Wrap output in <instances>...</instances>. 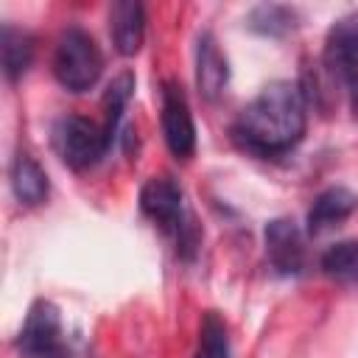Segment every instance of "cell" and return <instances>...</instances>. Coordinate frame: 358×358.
<instances>
[{"label":"cell","mask_w":358,"mask_h":358,"mask_svg":"<svg viewBox=\"0 0 358 358\" xmlns=\"http://www.w3.org/2000/svg\"><path fill=\"white\" fill-rule=\"evenodd\" d=\"M322 67L333 81L344 84L358 76V8L330 25L322 48Z\"/></svg>","instance_id":"6"},{"label":"cell","mask_w":358,"mask_h":358,"mask_svg":"<svg viewBox=\"0 0 358 358\" xmlns=\"http://www.w3.org/2000/svg\"><path fill=\"white\" fill-rule=\"evenodd\" d=\"M48 173L31 154H17L11 162V190L25 207H36L48 199Z\"/></svg>","instance_id":"12"},{"label":"cell","mask_w":358,"mask_h":358,"mask_svg":"<svg viewBox=\"0 0 358 358\" xmlns=\"http://www.w3.org/2000/svg\"><path fill=\"white\" fill-rule=\"evenodd\" d=\"M109 34L120 56H134L145 36V11L137 0H117L109 8Z\"/></svg>","instance_id":"10"},{"label":"cell","mask_w":358,"mask_h":358,"mask_svg":"<svg viewBox=\"0 0 358 358\" xmlns=\"http://www.w3.org/2000/svg\"><path fill=\"white\" fill-rule=\"evenodd\" d=\"M319 266L330 280L341 285H358V241H338L327 246Z\"/></svg>","instance_id":"14"},{"label":"cell","mask_w":358,"mask_h":358,"mask_svg":"<svg viewBox=\"0 0 358 358\" xmlns=\"http://www.w3.org/2000/svg\"><path fill=\"white\" fill-rule=\"evenodd\" d=\"M109 137L103 126H98L90 117L81 115H64L53 126V148L62 157V162L73 171L92 168L109 148Z\"/></svg>","instance_id":"3"},{"label":"cell","mask_w":358,"mask_h":358,"mask_svg":"<svg viewBox=\"0 0 358 358\" xmlns=\"http://www.w3.org/2000/svg\"><path fill=\"white\" fill-rule=\"evenodd\" d=\"M358 210V196L347 187H327L322 190L310 210H308V232L319 235L330 227H338L341 221H347L352 213Z\"/></svg>","instance_id":"11"},{"label":"cell","mask_w":358,"mask_h":358,"mask_svg":"<svg viewBox=\"0 0 358 358\" xmlns=\"http://www.w3.org/2000/svg\"><path fill=\"white\" fill-rule=\"evenodd\" d=\"M0 53H3V76L8 84H14L17 78H22L34 62V39L28 31L14 28V25H3L0 31Z\"/></svg>","instance_id":"13"},{"label":"cell","mask_w":358,"mask_h":358,"mask_svg":"<svg viewBox=\"0 0 358 358\" xmlns=\"http://www.w3.org/2000/svg\"><path fill=\"white\" fill-rule=\"evenodd\" d=\"M246 25L263 36H285L288 31L296 28V11L280 3H263L249 11Z\"/></svg>","instance_id":"15"},{"label":"cell","mask_w":358,"mask_h":358,"mask_svg":"<svg viewBox=\"0 0 358 358\" xmlns=\"http://www.w3.org/2000/svg\"><path fill=\"white\" fill-rule=\"evenodd\" d=\"M140 210L165 232H173L182 238V229H185L182 190L171 176H151L140 187Z\"/></svg>","instance_id":"8"},{"label":"cell","mask_w":358,"mask_h":358,"mask_svg":"<svg viewBox=\"0 0 358 358\" xmlns=\"http://www.w3.org/2000/svg\"><path fill=\"white\" fill-rule=\"evenodd\" d=\"M305 95L291 81L266 84L232 123V140L257 157L291 151L305 134Z\"/></svg>","instance_id":"1"},{"label":"cell","mask_w":358,"mask_h":358,"mask_svg":"<svg viewBox=\"0 0 358 358\" xmlns=\"http://www.w3.org/2000/svg\"><path fill=\"white\" fill-rule=\"evenodd\" d=\"M159 120L168 151L179 159H187L196 151V123L185 90L176 81H165L159 90Z\"/></svg>","instance_id":"4"},{"label":"cell","mask_w":358,"mask_h":358,"mask_svg":"<svg viewBox=\"0 0 358 358\" xmlns=\"http://www.w3.org/2000/svg\"><path fill=\"white\" fill-rule=\"evenodd\" d=\"M229 81V67H227V59L215 42V36L210 31L199 34V42H196V84H199V92L204 101H215L224 87Z\"/></svg>","instance_id":"9"},{"label":"cell","mask_w":358,"mask_h":358,"mask_svg":"<svg viewBox=\"0 0 358 358\" xmlns=\"http://www.w3.org/2000/svg\"><path fill=\"white\" fill-rule=\"evenodd\" d=\"M193 358H229L227 324L215 310H207L199 324V341H196Z\"/></svg>","instance_id":"17"},{"label":"cell","mask_w":358,"mask_h":358,"mask_svg":"<svg viewBox=\"0 0 358 358\" xmlns=\"http://www.w3.org/2000/svg\"><path fill=\"white\" fill-rule=\"evenodd\" d=\"M103 73V56L92 34L78 25L62 31L53 50V76L67 92H87Z\"/></svg>","instance_id":"2"},{"label":"cell","mask_w":358,"mask_h":358,"mask_svg":"<svg viewBox=\"0 0 358 358\" xmlns=\"http://www.w3.org/2000/svg\"><path fill=\"white\" fill-rule=\"evenodd\" d=\"M131 92H134V76L129 70L115 76L112 84L106 87V95H103V131H106L109 143L117 137V126H120V117H123V109H126Z\"/></svg>","instance_id":"16"},{"label":"cell","mask_w":358,"mask_h":358,"mask_svg":"<svg viewBox=\"0 0 358 358\" xmlns=\"http://www.w3.org/2000/svg\"><path fill=\"white\" fill-rule=\"evenodd\" d=\"M266 257L282 277H296L305 268V238L291 218H271L263 229Z\"/></svg>","instance_id":"7"},{"label":"cell","mask_w":358,"mask_h":358,"mask_svg":"<svg viewBox=\"0 0 358 358\" xmlns=\"http://www.w3.org/2000/svg\"><path fill=\"white\" fill-rule=\"evenodd\" d=\"M17 347L25 358H59L62 355V316L48 299H36L25 316Z\"/></svg>","instance_id":"5"}]
</instances>
